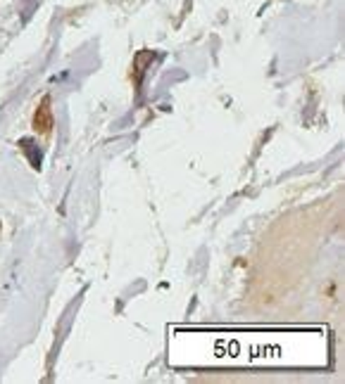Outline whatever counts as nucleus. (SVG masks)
Returning a JSON list of instances; mask_svg holds the SVG:
<instances>
[{
    "label": "nucleus",
    "instance_id": "obj_2",
    "mask_svg": "<svg viewBox=\"0 0 345 384\" xmlns=\"http://www.w3.org/2000/svg\"><path fill=\"white\" fill-rule=\"evenodd\" d=\"M19 147H22L24 152H27V157H29V162H32L34 169H38V166H41V149L34 147V140L24 138L22 143H19Z\"/></svg>",
    "mask_w": 345,
    "mask_h": 384
},
{
    "label": "nucleus",
    "instance_id": "obj_1",
    "mask_svg": "<svg viewBox=\"0 0 345 384\" xmlns=\"http://www.w3.org/2000/svg\"><path fill=\"white\" fill-rule=\"evenodd\" d=\"M53 126H55V119H53V107H50V97H43L38 110L34 114V128L38 133H50Z\"/></svg>",
    "mask_w": 345,
    "mask_h": 384
}]
</instances>
